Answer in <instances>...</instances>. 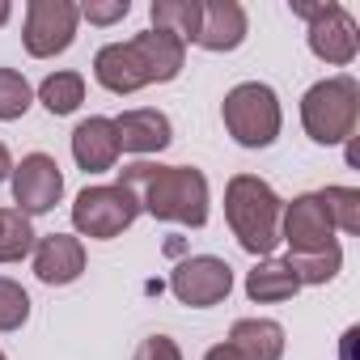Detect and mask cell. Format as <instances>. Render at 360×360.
Returning a JSON list of instances; mask_svg holds the SVG:
<instances>
[{
  "label": "cell",
  "mask_w": 360,
  "mask_h": 360,
  "mask_svg": "<svg viewBox=\"0 0 360 360\" xmlns=\"http://www.w3.org/2000/svg\"><path fill=\"white\" fill-rule=\"evenodd\" d=\"M9 18H13V5H9V0H0V26H9Z\"/></svg>",
  "instance_id": "obj_30"
},
{
  "label": "cell",
  "mask_w": 360,
  "mask_h": 360,
  "mask_svg": "<svg viewBox=\"0 0 360 360\" xmlns=\"http://www.w3.org/2000/svg\"><path fill=\"white\" fill-rule=\"evenodd\" d=\"M356 343H360V326H347L339 339V360H356Z\"/></svg>",
  "instance_id": "obj_27"
},
{
  "label": "cell",
  "mask_w": 360,
  "mask_h": 360,
  "mask_svg": "<svg viewBox=\"0 0 360 360\" xmlns=\"http://www.w3.org/2000/svg\"><path fill=\"white\" fill-rule=\"evenodd\" d=\"M0 360H9V356H5V352H0Z\"/></svg>",
  "instance_id": "obj_32"
},
{
  "label": "cell",
  "mask_w": 360,
  "mask_h": 360,
  "mask_svg": "<svg viewBox=\"0 0 360 360\" xmlns=\"http://www.w3.org/2000/svg\"><path fill=\"white\" fill-rule=\"evenodd\" d=\"M9 187H13V204L22 217H43L64 200V169L56 157L47 153H26L22 161H13L9 174Z\"/></svg>",
  "instance_id": "obj_9"
},
{
  "label": "cell",
  "mask_w": 360,
  "mask_h": 360,
  "mask_svg": "<svg viewBox=\"0 0 360 360\" xmlns=\"http://www.w3.org/2000/svg\"><path fill=\"white\" fill-rule=\"evenodd\" d=\"M221 119L225 131L242 144V148H271L280 127H284V110L271 85L263 81H242L225 94L221 102Z\"/></svg>",
  "instance_id": "obj_5"
},
{
  "label": "cell",
  "mask_w": 360,
  "mask_h": 360,
  "mask_svg": "<svg viewBox=\"0 0 360 360\" xmlns=\"http://www.w3.org/2000/svg\"><path fill=\"white\" fill-rule=\"evenodd\" d=\"M148 18H153V30L174 34L178 43H195L204 22V0H153Z\"/></svg>",
  "instance_id": "obj_18"
},
{
  "label": "cell",
  "mask_w": 360,
  "mask_h": 360,
  "mask_svg": "<svg viewBox=\"0 0 360 360\" xmlns=\"http://www.w3.org/2000/svg\"><path fill=\"white\" fill-rule=\"evenodd\" d=\"M131 360H183V347H178L169 335H148V339L136 347Z\"/></svg>",
  "instance_id": "obj_26"
},
{
  "label": "cell",
  "mask_w": 360,
  "mask_h": 360,
  "mask_svg": "<svg viewBox=\"0 0 360 360\" xmlns=\"http://www.w3.org/2000/svg\"><path fill=\"white\" fill-rule=\"evenodd\" d=\"M297 292H301V284H297L288 259L267 255V259H259V263L246 271V297H250L255 305H280V301H292Z\"/></svg>",
  "instance_id": "obj_17"
},
{
  "label": "cell",
  "mask_w": 360,
  "mask_h": 360,
  "mask_svg": "<svg viewBox=\"0 0 360 360\" xmlns=\"http://www.w3.org/2000/svg\"><path fill=\"white\" fill-rule=\"evenodd\" d=\"M288 267L297 276L301 288H322L343 271V246H326V250H309V255H288Z\"/></svg>",
  "instance_id": "obj_20"
},
{
  "label": "cell",
  "mask_w": 360,
  "mask_h": 360,
  "mask_svg": "<svg viewBox=\"0 0 360 360\" xmlns=\"http://www.w3.org/2000/svg\"><path fill=\"white\" fill-rule=\"evenodd\" d=\"M204 360H242V356H238L229 343H217V347H208V352H204Z\"/></svg>",
  "instance_id": "obj_28"
},
{
  "label": "cell",
  "mask_w": 360,
  "mask_h": 360,
  "mask_svg": "<svg viewBox=\"0 0 360 360\" xmlns=\"http://www.w3.org/2000/svg\"><path fill=\"white\" fill-rule=\"evenodd\" d=\"M9 174H13V153H9L5 144H0V183H5Z\"/></svg>",
  "instance_id": "obj_29"
},
{
  "label": "cell",
  "mask_w": 360,
  "mask_h": 360,
  "mask_svg": "<svg viewBox=\"0 0 360 360\" xmlns=\"http://www.w3.org/2000/svg\"><path fill=\"white\" fill-rule=\"evenodd\" d=\"M115 131H119V148L123 153H136V157H153V153H161V148L174 144V123L157 106L123 110L115 119Z\"/></svg>",
  "instance_id": "obj_13"
},
{
  "label": "cell",
  "mask_w": 360,
  "mask_h": 360,
  "mask_svg": "<svg viewBox=\"0 0 360 360\" xmlns=\"http://www.w3.org/2000/svg\"><path fill=\"white\" fill-rule=\"evenodd\" d=\"M187 64V43H178L174 34L161 30H140L123 43H106L94 56V77L106 94H136L148 85H165L183 72Z\"/></svg>",
  "instance_id": "obj_2"
},
{
  "label": "cell",
  "mask_w": 360,
  "mask_h": 360,
  "mask_svg": "<svg viewBox=\"0 0 360 360\" xmlns=\"http://www.w3.org/2000/svg\"><path fill=\"white\" fill-rule=\"evenodd\" d=\"M360 123V81L339 72L326 81H314L301 98V127L314 144H347Z\"/></svg>",
  "instance_id": "obj_4"
},
{
  "label": "cell",
  "mask_w": 360,
  "mask_h": 360,
  "mask_svg": "<svg viewBox=\"0 0 360 360\" xmlns=\"http://www.w3.org/2000/svg\"><path fill=\"white\" fill-rule=\"evenodd\" d=\"M0 225H5V208H0Z\"/></svg>",
  "instance_id": "obj_31"
},
{
  "label": "cell",
  "mask_w": 360,
  "mask_h": 360,
  "mask_svg": "<svg viewBox=\"0 0 360 360\" xmlns=\"http://www.w3.org/2000/svg\"><path fill=\"white\" fill-rule=\"evenodd\" d=\"M77 13L89 26H115L131 13V0H85V5H77Z\"/></svg>",
  "instance_id": "obj_25"
},
{
  "label": "cell",
  "mask_w": 360,
  "mask_h": 360,
  "mask_svg": "<svg viewBox=\"0 0 360 360\" xmlns=\"http://www.w3.org/2000/svg\"><path fill=\"white\" fill-rule=\"evenodd\" d=\"M280 242H288V255H309V250H326L335 246V225L318 200V191L292 195L280 212Z\"/></svg>",
  "instance_id": "obj_11"
},
{
  "label": "cell",
  "mask_w": 360,
  "mask_h": 360,
  "mask_svg": "<svg viewBox=\"0 0 360 360\" xmlns=\"http://www.w3.org/2000/svg\"><path fill=\"white\" fill-rule=\"evenodd\" d=\"M250 34V18L238 0H204V22H200V34H195V47L204 51H238Z\"/></svg>",
  "instance_id": "obj_15"
},
{
  "label": "cell",
  "mask_w": 360,
  "mask_h": 360,
  "mask_svg": "<svg viewBox=\"0 0 360 360\" xmlns=\"http://www.w3.org/2000/svg\"><path fill=\"white\" fill-rule=\"evenodd\" d=\"M284 326L276 318H238L229 326V347L242 360H284Z\"/></svg>",
  "instance_id": "obj_16"
},
{
  "label": "cell",
  "mask_w": 360,
  "mask_h": 360,
  "mask_svg": "<svg viewBox=\"0 0 360 360\" xmlns=\"http://www.w3.org/2000/svg\"><path fill=\"white\" fill-rule=\"evenodd\" d=\"M34 98L47 106V115H72L81 102H85V77L81 72H72V68H64V72H51V77H43V85L34 89Z\"/></svg>",
  "instance_id": "obj_19"
},
{
  "label": "cell",
  "mask_w": 360,
  "mask_h": 360,
  "mask_svg": "<svg viewBox=\"0 0 360 360\" xmlns=\"http://www.w3.org/2000/svg\"><path fill=\"white\" fill-rule=\"evenodd\" d=\"M280 212L284 200L259 174H233L225 187V221L238 238V246L255 259H267L280 246Z\"/></svg>",
  "instance_id": "obj_3"
},
{
  "label": "cell",
  "mask_w": 360,
  "mask_h": 360,
  "mask_svg": "<svg viewBox=\"0 0 360 360\" xmlns=\"http://www.w3.org/2000/svg\"><path fill=\"white\" fill-rule=\"evenodd\" d=\"M30 263H34V276L43 284L64 288V284L81 280V271H85V242L77 233H47L34 242Z\"/></svg>",
  "instance_id": "obj_12"
},
{
  "label": "cell",
  "mask_w": 360,
  "mask_h": 360,
  "mask_svg": "<svg viewBox=\"0 0 360 360\" xmlns=\"http://www.w3.org/2000/svg\"><path fill=\"white\" fill-rule=\"evenodd\" d=\"M34 106V89L18 68H0V123H18Z\"/></svg>",
  "instance_id": "obj_23"
},
{
  "label": "cell",
  "mask_w": 360,
  "mask_h": 360,
  "mask_svg": "<svg viewBox=\"0 0 360 360\" xmlns=\"http://www.w3.org/2000/svg\"><path fill=\"white\" fill-rule=\"evenodd\" d=\"M119 183L140 200V212L165 225H187L204 229L208 225V178L195 165H161V161H131L119 169Z\"/></svg>",
  "instance_id": "obj_1"
},
{
  "label": "cell",
  "mask_w": 360,
  "mask_h": 360,
  "mask_svg": "<svg viewBox=\"0 0 360 360\" xmlns=\"http://www.w3.org/2000/svg\"><path fill=\"white\" fill-rule=\"evenodd\" d=\"M119 131H115V119L106 115H89L72 127V161L85 169V174H106L115 169L119 161Z\"/></svg>",
  "instance_id": "obj_14"
},
{
  "label": "cell",
  "mask_w": 360,
  "mask_h": 360,
  "mask_svg": "<svg viewBox=\"0 0 360 360\" xmlns=\"http://www.w3.org/2000/svg\"><path fill=\"white\" fill-rule=\"evenodd\" d=\"M30 322V292L9 280V276H0V335H13Z\"/></svg>",
  "instance_id": "obj_24"
},
{
  "label": "cell",
  "mask_w": 360,
  "mask_h": 360,
  "mask_svg": "<svg viewBox=\"0 0 360 360\" xmlns=\"http://www.w3.org/2000/svg\"><path fill=\"white\" fill-rule=\"evenodd\" d=\"M335 233H360V187H322L318 191Z\"/></svg>",
  "instance_id": "obj_22"
},
{
  "label": "cell",
  "mask_w": 360,
  "mask_h": 360,
  "mask_svg": "<svg viewBox=\"0 0 360 360\" xmlns=\"http://www.w3.org/2000/svg\"><path fill=\"white\" fill-rule=\"evenodd\" d=\"M292 18H301L309 30H305V43L309 51L330 64V68H347L356 56H360V26L356 18L339 5V0H318V5H305V0H292Z\"/></svg>",
  "instance_id": "obj_6"
},
{
  "label": "cell",
  "mask_w": 360,
  "mask_h": 360,
  "mask_svg": "<svg viewBox=\"0 0 360 360\" xmlns=\"http://www.w3.org/2000/svg\"><path fill=\"white\" fill-rule=\"evenodd\" d=\"M140 217V200L123 187V183H98L85 187L72 204V229L77 238H94V242H110L119 233H127Z\"/></svg>",
  "instance_id": "obj_7"
},
{
  "label": "cell",
  "mask_w": 360,
  "mask_h": 360,
  "mask_svg": "<svg viewBox=\"0 0 360 360\" xmlns=\"http://www.w3.org/2000/svg\"><path fill=\"white\" fill-rule=\"evenodd\" d=\"M81 26V13L72 0H30L26 5V22H22V43L26 56L34 60H56L72 47Z\"/></svg>",
  "instance_id": "obj_8"
},
{
  "label": "cell",
  "mask_w": 360,
  "mask_h": 360,
  "mask_svg": "<svg viewBox=\"0 0 360 360\" xmlns=\"http://www.w3.org/2000/svg\"><path fill=\"white\" fill-rule=\"evenodd\" d=\"M169 292L191 309H212L233 292V267L217 255H191L169 271Z\"/></svg>",
  "instance_id": "obj_10"
},
{
  "label": "cell",
  "mask_w": 360,
  "mask_h": 360,
  "mask_svg": "<svg viewBox=\"0 0 360 360\" xmlns=\"http://www.w3.org/2000/svg\"><path fill=\"white\" fill-rule=\"evenodd\" d=\"M34 242H39V233H34L30 217H22L18 208H5V225H0V263H22V259H30L34 255Z\"/></svg>",
  "instance_id": "obj_21"
}]
</instances>
